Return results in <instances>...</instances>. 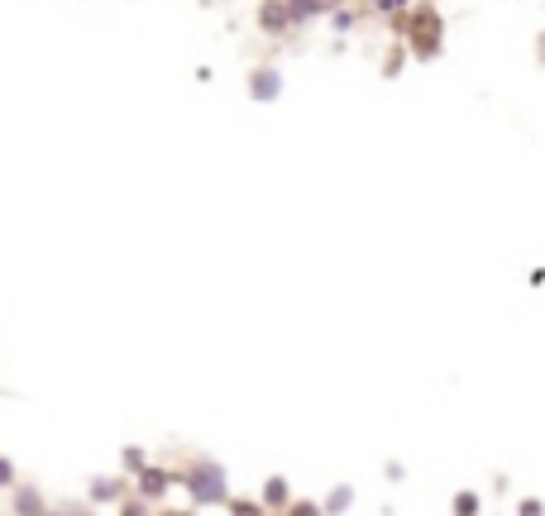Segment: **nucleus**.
Segmentation results:
<instances>
[{
	"label": "nucleus",
	"instance_id": "obj_1",
	"mask_svg": "<svg viewBox=\"0 0 545 516\" xmlns=\"http://www.w3.org/2000/svg\"><path fill=\"white\" fill-rule=\"evenodd\" d=\"M187 493L197 497V502H220V497H225V469L211 464V459L192 464V473H187Z\"/></svg>",
	"mask_w": 545,
	"mask_h": 516
},
{
	"label": "nucleus",
	"instance_id": "obj_2",
	"mask_svg": "<svg viewBox=\"0 0 545 516\" xmlns=\"http://www.w3.org/2000/svg\"><path fill=\"white\" fill-rule=\"evenodd\" d=\"M249 91H254L259 101H273V96L283 91V82H278V72H259V77H254V86H249Z\"/></svg>",
	"mask_w": 545,
	"mask_h": 516
},
{
	"label": "nucleus",
	"instance_id": "obj_4",
	"mask_svg": "<svg viewBox=\"0 0 545 516\" xmlns=\"http://www.w3.org/2000/svg\"><path fill=\"white\" fill-rule=\"evenodd\" d=\"M340 507H349V488H340V493L330 497V512H340Z\"/></svg>",
	"mask_w": 545,
	"mask_h": 516
},
{
	"label": "nucleus",
	"instance_id": "obj_3",
	"mask_svg": "<svg viewBox=\"0 0 545 516\" xmlns=\"http://www.w3.org/2000/svg\"><path fill=\"white\" fill-rule=\"evenodd\" d=\"M268 502H273V507H283V502H287V483H283V478H273V483H268Z\"/></svg>",
	"mask_w": 545,
	"mask_h": 516
}]
</instances>
